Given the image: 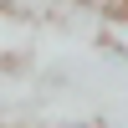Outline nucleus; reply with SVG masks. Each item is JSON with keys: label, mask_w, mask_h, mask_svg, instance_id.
<instances>
[{"label": "nucleus", "mask_w": 128, "mask_h": 128, "mask_svg": "<svg viewBox=\"0 0 128 128\" xmlns=\"http://www.w3.org/2000/svg\"><path fill=\"white\" fill-rule=\"evenodd\" d=\"M46 128H98V123H82V118H62V123H46Z\"/></svg>", "instance_id": "nucleus-1"}, {"label": "nucleus", "mask_w": 128, "mask_h": 128, "mask_svg": "<svg viewBox=\"0 0 128 128\" xmlns=\"http://www.w3.org/2000/svg\"><path fill=\"white\" fill-rule=\"evenodd\" d=\"M118 5H123V10H128V0H118Z\"/></svg>", "instance_id": "nucleus-2"}]
</instances>
